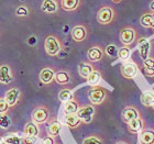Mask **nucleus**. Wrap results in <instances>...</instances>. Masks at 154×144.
<instances>
[{
    "label": "nucleus",
    "instance_id": "obj_1",
    "mask_svg": "<svg viewBox=\"0 0 154 144\" xmlns=\"http://www.w3.org/2000/svg\"><path fill=\"white\" fill-rule=\"evenodd\" d=\"M119 38H120V42L123 44V46H128L129 47L134 42H137V40L139 38L138 31L131 26H123L119 32Z\"/></svg>",
    "mask_w": 154,
    "mask_h": 144
},
{
    "label": "nucleus",
    "instance_id": "obj_2",
    "mask_svg": "<svg viewBox=\"0 0 154 144\" xmlns=\"http://www.w3.org/2000/svg\"><path fill=\"white\" fill-rule=\"evenodd\" d=\"M108 90L101 86H94L88 90V98L93 106H98L106 100Z\"/></svg>",
    "mask_w": 154,
    "mask_h": 144
},
{
    "label": "nucleus",
    "instance_id": "obj_3",
    "mask_svg": "<svg viewBox=\"0 0 154 144\" xmlns=\"http://www.w3.org/2000/svg\"><path fill=\"white\" fill-rule=\"evenodd\" d=\"M31 118H32V121L35 122L36 124H44V123H48V120L51 119V111L46 106L41 105L33 109Z\"/></svg>",
    "mask_w": 154,
    "mask_h": 144
},
{
    "label": "nucleus",
    "instance_id": "obj_4",
    "mask_svg": "<svg viewBox=\"0 0 154 144\" xmlns=\"http://www.w3.org/2000/svg\"><path fill=\"white\" fill-rule=\"evenodd\" d=\"M44 48L48 55L56 56L62 50V43L60 41V38H56L55 35H48L45 38Z\"/></svg>",
    "mask_w": 154,
    "mask_h": 144
},
{
    "label": "nucleus",
    "instance_id": "obj_5",
    "mask_svg": "<svg viewBox=\"0 0 154 144\" xmlns=\"http://www.w3.org/2000/svg\"><path fill=\"white\" fill-rule=\"evenodd\" d=\"M116 18V11L112 7L110 6H105L101 7L98 12H97V21L100 24H110Z\"/></svg>",
    "mask_w": 154,
    "mask_h": 144
},
{
    "label": "nucleus",
    "instance_id": "obj_6",
    "mask_svg": "<svg viewBox=\"0 0 154 144\" xmlns=\"http://www.w3.org/2000/svg\"><path fill=\"white\" fill-rule=\"evenodd\" d=\"M78 115V118L82 120L83 123L89 124L94 121L95 115H96V109L93 105H87V106L80 107L78 112L76 113Z\"/></svg>",
    "mask_w": 154,
    "mask_h": 144
},
{
    "label": "nucleus",
    "instance_id": "obj_7",
    "mask_svg": "<svg viewBox=\"0 0 154 144\" xmlns=\"http://www.w3.org/2000/svg\"><path fill=\"white\" fill-rule=\"evenodd\" d=\"M139 73V67L134 62H125L121 65V75L127 79H132L137 77Z\"/></svg>",
    "mask_w": 154,
    "mask_h": 144
},
{
    "label": "nucleus",
    "instance_id": "obj_8",
    "mask_svg": "<svg viewBox=\"0 0 154 144\" xmlns=\"http://www.w3.org/2000/svg\"><path fill=\"white\" fill-rule=\"evenodd\" d=\"M137 44H138L139 47V54H140V57L144 61L150 56V52H151V41L149 40L148 38H139L137 40Z\"/></svg>",
    "mask_w": 154,
    "mask_h": 144
},
{
    "label": "nucleus",
    "instance_id": "obj_9",
    "mask_svg": "<svg viewBox=\"0 0 154 144\" xmlns=\"http://www.w3.org/2000/svg\"><path fill=\"white\" fill-rule=\"evenodd\" d=\"M141 117V112L137 107L134 106H127L123 108L121 112V119L125 123H129L130 121Z\"/></svg>",
    "mask_w": 154,
    "mask_h": 144
},
{
    "label": "nucleus",
    "instance_id": "obj_10",
    "mask_svg": "<svg viewBox=\"0 0 154 144\" xmlns=\"http://www.w3.org/2000/svg\"><path fill=\"white\" fill-rule=\"evenodd\" d=\"M103 55H105V50L98 45L91 46L87 51V57H88V61L90 63H96V62L101 61L103 58Z\"/></svg>",
    "mask_w": 154,
    "mask_h": 144
},
{
    "label": "nucleus",
    "instance_id": "obj_11",
    "mask_svg": "<svg viewBox=\"0 0 154 144\" xmlns=\"http://www.w3.org/2000/svg\"><path fill=\"white\" fill-rule=\"evenodd\" d=\"M20 96H21V91H20L19 88L17 87H13V88H10L9 90L6 91V95H5V100L7 101V103L9 105V107H14L17 103H19Z\"/></svg>",
    "mask_w": 154,
    "mask_h": 144
},
{
    "label": "nucleus",
    "instance_id": "obj_12",
    "mask_svg": "<svg viewBox=\"0 0 154 144\" xmlns=\"http://www.w3.org/2000/svg\"><path fill=\"white\" fill-rule=\"evenodd\" d=\"M88 36V30L83 24H78L72 29V38L75 42H84Z\"/></svg>",
    "mask_w": 154,
    "mask_h": 144
},
{
    "label": "nucleus",
    "instance_id": "obj_13",
    "mask_svg": "<svg viewBox=\"0 0 154 144\" xmlns=\"http://www.w3.org/2000/svg\"><path fill=\"white\" fill-rule=\"evenodd\" d=\"M145 124H146V122H145V120L141 117H139V118L134 119V120H132V121H130L129 123H127V125H128V131L130 132V133H133V134H135V133H140L141 131H143L145 129Z\"/></svg>",
    "mask_w": 154,
    "mask_h": 144
},
{
    "label": "nucleus",
    "instance_id": "obj_14",
    "mask_svg": "<svg viewBox=\"0 0 154 144\" xmlns=\"http://www.w3.org/2000/svg\"><path fill=\"white\" fill-rule=\"evenodd\" d=\"M62 128H63V124L58 121L56 118H51L48 122V134L50 136H53V138H56L60 135L62 131Z\"/></svg>",
    "mask_w": 154,
    "mask_h": 144
},
{
    "label": "nucleus",
    "instance_id": "obj_15",
    "mask_svg": "<svg viewBox=\"0 0 154 144\" xmlns=\"http://www.w3.org/2000/svg\"><path fill=\"white\" fill-rule=\"evenodd\" d=\"M13 80V75L11 68L8 64L0 65V84L2 85H9Z\"/></svg>",
    "mask_w": 154,
    "mask_h": 144
},
{
    "label": "nucleus",
    "instance_id": "obj_16",
    "mask_svg": "<svg viewBox=\"0 0 154 144\" xmlns=\"http://www.w3.org/2000/svg\"><path fill=\"white\" fill-rule=\"evenodd\" d=\"M38 78H40L42 84L48 85V84H51L54 80L55 71L51 67H44L43 69H41V72L38 74Z\"/></svg>",
    "mask_w": 154,
    "mask_h": 144
},
{
    "label": "nucleus",
    "instance_id": "obj_17",
    "mask_svg": "<svg viewBox=\"0 0 154 144\" xmlns=\"http://www.w3.org/2000/svg\"><path fill=\"white\" fill-rule=\"evenodd\" d=\"M40 128L38 124H36L35 122L29 121L26 122L24 128H23V134L24 136H30V138H38L40 135Z\"/></svg>",
    "mask_w": 154,
    "mask_h": 144
},
{
    "label": "nucleus",
    "instance_id": "obj_18",
    "mask_svg": "<svg viewBox=\"0 0 154 144\" xmlns=\"http://www.w3.org/2000/svg\"><path fill=\"white\" fill-rule=\"evenodd\" d=\"M140 26L144 29H153L154 30V12L146 11L140 18Z\"/></svg>",
    "mask_w": 154,
    "mask_h": 144
},
{
    "label": "nucleus",
    "instance_id": "obj_19",
    "mask_svg": "<svg viewBox=\"0 0 154 144\" xmlns=\"http://www.w3.org/2000/svg\"><path fill=\"white\" fill-rule=\"evenodd\" d=\"M139 138L141 144H154V130L145 128L139 133Z\"/></svg>",
    "mask_w": 154,
    "mask_h": 144
},
{
    "label": "nucleus",
    "instance_id": "obj_20",
    "mask_svg": "<svg viewBox=\"0 0 154 144\" xmlns=\"http://www.w3.org/2000/svg\"><path fill=\"white\" fill-rule=\"evenodd\" d=\"M41 10L44 13H48V14H52V13H56L58 11V3L56 0H44L42 2Z\"/></svg>",
    "mask_w": 154,
    "mask_h": 144
},
{
    "label": "nucleus",
    "instance_id": "obj_21",
    "mask_svg": "<svg viewBox=\"0 0 154 144\" xmlns=\"http://www.w3.org/2000/svg\"><path fill=\"white\" fill-rule=\"evenodd\" d=\"M80 108L79 103L75 99V97L73 99H71L69 101L64 103V115H76L78 110Z\"/></svg>",
    "mask_w": 154,
    "mask_h": 144
},
{
    "label": "nucleus",
    "instance_id": "obj_22",
    "mask_svg": "<svg viewBox=\"0 0 154 144\" xmlns=\"http://www.w3.org/2000/svg\"><path fill=\"white\" fill-rule=\"evenodd\" d=\"M54 80L58 85H67L72 81V76L69 72L62 69V71H58L55 73Z\"/></svg>",
    "mask_w": 154,
    "mask_h": 144
},
{
    "label": "nucleus",
    "instance_id": "obj_23",
    "mask_svg": "<svg viewBox=\"0 0 154 144\" xmlns=\"http://www.w3.org/2000/svg\"><path fill=\"white\" fill-rule=\"evenodd\" d=\"M83 122L78 118L77 115H65L64 117V124L69 129L78 128Z\"/></svg>",
    "mask_w": 154,
    "mask_h": 144
},
{
    "label": "nucleus",
    "instance_id": "obj_24",
    "mask_svg": "<svg viewBox=\"0 0 154 144\" xmlns=\"http://www.w3.org/2000/svg\"><path fill=\"white\" fill-rule=\"evenodd\" d=\"M94 71H95V68H94V66L90 64V63H85V62H83V63H80V64L78 65V73H79L80 77H83L85 79H87L88 76H89Z\"/></svg>",
    "mask_w": 154,
    "mask_h": 144
},
{
    "label": "nucleus",
    "instance_id": "obj_25",
    "mask_svg": "<svg viewBox=\"0 0 154 144\" xmlns=\"http://www.w3.org/2000/svg\"><path fill=\"white\" fill-rule=\"evenodd\" d=\"M142 105L144 107H153L154 106V91H144L140 97Z\"/></svg>",
    "mask_w": 154,
    "mask_h": 144
},
{
    "label": "nucleus",
    "instance_id": "obj_26",
    "mask_svg": "<svg viewBox=\"0 0 154 144\" xmlns=\"http://www.w3.org/2000/svg\"><path fill=\"white\" fill-rule=\"evenodd\" d=\"M82 0H62V8L65 11H75L80 6Z\"/></svg>",
    "mask_w": 154,
    "mask_h": 144
},
{
    "label": "nucleus",
    "instance_id": "obj_27",
    "mask_svg": "<svg viewBox=\"0 0 154 144\" xmlns=\"http://www.w3.org/2000/svg\"><path fill=\"white\" fill-rule=\"evenodd\" d=\"M6 144H23L22 136H19L17 133H9L2 136Z\"/></svg>",
    "mask_w": 154,
    "mask_h": 144
},
{
    "label": "nucleus",
    "instance_id": "obj_28",
    "mask_svg": "<svg viewBox=\"0 0 154 144\" xmlns=\"http://www.w3.org/2000/svg\"><path fill=\"white\" fill-rule=\"evenodd\" d=\"M101 78H103V75H101V73H100L99 71L95 69V71H94L93 73L88 76V78H87V83H88V85H90L91 87L98 86V84L100 83Z\"/></svg>",
    "mask_w": 154,
    "mask_h": 144
},
{
    "label": "nucleus",
    "instance_id": "obj_29",
    "mask_svg": "<svg viewBox=\"0 0 154 144\" xmlns=\"http://www.w3.org/2000/svg\"><path fill=\"white\" fill-rule=\"evenodd\" d=\"M74 98V93L73 90L69 89V88H65V89H62L60 93H58V100L62 101V103H67L71 99Z\"/></svg>",
    "mask_w": 154,
    "mask_h": 144
},
{
    "label": "nucleus",
    "instance_id": "obj_30",
    "mask_svg": "<svg viewBox=\"0 0 154 144\" xmlns=\"http://www.w3.org/2000/svg\"><path fill=\"white\" fill-rule=\"evenodd\" d=\"M82 144H105V141L99 134H89L84 139Z\"/></svg>",
    "mask_w": 154,
    "mask_h": 144
},
{
    "label": "nucleus",
    "instance_id": "obj_31",
    "mask_svg": "<svg viewBox=\"0 0 154 144\" xmlns=\"http://www.w3.org/2000/svg\"><path fill=\"white\" fill-rule=\"evenodd\" d=\"M131 56V48L128 46H122L118 50V58L122 62H128Z\"/></svg>",
    "mask_w": 154,
    "mask_h": 144
},
{
    "label": "nucleus",
    "instance_id": "obj_32",
    "mask_svg": "<svg viewBox=\"0 0 154 144\" xmlns=\"http://www.w3.org/2000/svg\"><path fill=\"white\" fill-rule=\"evenodd\" d=\"M118 50L119 47H117L116 44H108L105 48V54H107L111 58L118 57Z\"/></svg>",
    "mask_w": 154,
    "mask_h": 144
},
{
    "label": "nucleus",
    "instance_id": "obj_33",
    "mask_svg": "<svg viewBox=\"0 0 154 144\" xmlns=\"http://www.w3.org/2000/svg\"><path fill=\"white\" fill-rule=\"evenodd\" d=\"M11 124H12V121H11L9 115H0V129L7 130V129H9L11 127Z\"/></svg>",
    "mask_w": 154,
    "mask_h": 144
},
{
    "label": "nucleus",
    "instance_id": "obj_34",
    "mask_svg": "<svg viewBox=\"0 0 154 144\" xmlns=\"http://www.w3.org/2000/svg\"><path fill=\"white\" fill-rule=\"evenodd\" d=\"M9 105L7 103L5 98H0V115H7V112L9 111Z\"/></svg>",
    "mask_w": 154,
    "mask_h": 144
},
{
    "label": "nucleus",
    "instance_id": "obj_35",
    "mask_svg": "<svg viewBox=\"0 0 154 144\" xmlns=\"http://www.w3.org/2000/svg\"><path fill=\"white\" fill-rule=\"evenodd\" d=\"M16 13L18 17H26L29 14V10L26 9L24 6H21L16 10Z\"/></svg>",
    "mask_w": 154,
    "mask_h": 144
},
{
    "label": "nucleus",
    "instance_id": "obj_36",
    "mask_svg": "<svg viewBox=\"0 0 154 144\" xmlns=\"http://www.w3.org/2000/svg\"><path fill=\"white\" fill-rule=\"evenodd\" d=\"M143 67L144 68H154V57L149 56L146 60L143 61Z\"/></svg>",
    "mask_w": 154,
    "mask_h": 144
},
{
    "label": "nucleus",
    "instance_id": "obj_37",
    "mask_svg": "<svg viewBox=\"0 0 154 144\" xmlns=\"http://www.w3.org/2000/svg\"><path fill=\"white\" fill-rule=\"evenodd\" d=\"M40 142H41V144H56V142H55V138L50 136V135L42 138L41 140H40Z\"/></svg>",
    "mask_w": 154,
    "mask_h": 144
},
{
    "label": "nucleus",
    "instance_id": "obj_38",
    "mask_svg": "<svg viewBox=\"0 0 154 144\" xmlns=\"http://www.w3.org/2000/svg\"><path fill=\"white\" fill-rule=\"evenodd\" d=\"M23 144H35L38 138H30V136H23Z\"/></svg>",
    "mask_w": 154,
    "mask_h": 144
},
{
    "label": "nucleus",
    "instance_id": "obj_39",
    "mask_svg": "<svg viewBox=\"0 0 154 144\" xmlns=\"http://www.w3.org/2000/svg\"><path fill=\"white\" fill-rule=\"evenodd\" d=\"M144 74L146 75L148 77H154V68H144Z\"/></svg>",
    "mask_w": 154,
    "mask_h": 144
},
{
    "label": "nucleus",
    "instance_id": "obj_40",
    "mask_svg": "<svg viewBox=\"0 0 154 144\" xmlns=\"http://www.w3.org/2000/svg\"><path fill=\"white\" fill-rule=\"evenodd\" d=\"M149 7H150V11H151V12H154V0L150 3V6Z\"/></svg>",
    "mask_w": 154,
    "mask_h": 144
},
{
    "label": "nucleus",
    "instance_id": "obj_41",
    "mask_svg": "<svg viewBox=\"0 0 154 144\" xmlns=\"http://www.w3.org/2000/svg\"><path fill=\"white\" fill-rule=\"evenodd\" d=\"M116 144H129L128 142H125V141H118Z\"/></svg>",
    "mask_w": 154,
    "mask_h": 144
},
{
    "label": "nucleus",
    "instance_id": "obj_42",
    "mask_svg": "<svg viewBox=\"0 0 154 144\" xmlns=\"http://www.w3.org/2000/svg\"><path fill=\"white\" fill-rule=\"evenodd\" d=\"M111 1H112L113 3H120L122 1V0H111Z\"/></svg>",
    "mask_w": 154,
    "mask_h": 144
},
{
    "label": "nucleus",
    "instance_id": "obj_43",
    "mask_svg": "<svg viewBox=\"0 0 154 144\" xmlns=\"http://www.w3.org/2000/svg\"><path fill=\"white\" fill-rule=\"evenodd\" d=\"M0 144H6V143H5V141H3V139L1 138V136H0Z\"/></svg>",
    "mask_w": 154,
    "mask_h": 144
},
{
    "label": "nucleus",
    "instance_id": "obj_44",
    "mask_svg": "<svg viewBox=\"0 0 154 144\" xmlns=\"http://www.w3.org/2000/svg\"><path fill=\"white\" fill-rule=\"evenodd\" d=\"M153 31H154V30H153Z\"/></svg>",
    "mask_w": 154,
    "mask_h": 144
}]
</instances>
